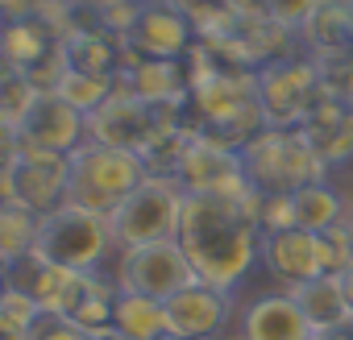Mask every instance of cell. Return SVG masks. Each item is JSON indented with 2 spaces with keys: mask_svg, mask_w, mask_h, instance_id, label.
<instances>
[{
  "mask_svg": "<svg viewBox=\"0 0 353 340\" xmlns=\"http://www.w3.org/2000/svg\"><path fill=\"white\" fill-rule=\"evenodd\" d=\"M262 237L258 191L250 183L225 191H188L179 245L188 249L200 282L237 290L262 262Z\"/></svg>",
  "mask_w": 353,
  "mask_h": 340,
  "instance_id": "6da1fadb",
  "label": "cell"
},
{
  "mask_svg": "<svg viewBox=\"0 0 353 340\" xmlns=\"http://www.w3.org/2000/svg\"><path fill=\"white\" fill-rule=\"evenodd\" d=\"M150 175V162L133 149H117V145H100V141H83L71 153V187L67 200L92 212L112 216Z\"/></svg>",
  "mask_w": 353,
  "mask_h": 340,
  "instance_id": "7a4b0ae2",
  "label": "cell"
},
{
  "mask_svg": "<svg viewBox=\"0 0 353 340\" xmlns=\"http://www.w3.org/2000/svg\"><path fill=\"white\" fill-rule=\"evenodd\" d=\"M241 162H245L250 187L262 195H287L328 175V166L316 158L303 129H262L241 149Z\"/></svg>",
  "mask_w": 353,
  "mask_h": 340,
  "instance_id": "3957f363",
  "label": "cell"
},
{
  "mask_svg": "<svg viewBox=\"0 0 353 340\" xmlns=\"http://www.w3.org/2000/svg\"><path fill=\"white\" fill-rule=\"evenodd\" d=\"M34 253L54 266H67V270H104V262L117 257L112 220L104 212H92V208H79L67 200L42 216Z\"/></svg>",
  "mask_w": 353,
  "mask_h": 340,
  "instance_id": "277c9868",
  "label": "cell"
},
{
  "mask_svg": "<svg viewBox=\"0 0 353 340\" xmlns=\"http://www.w3.org/2000/svg\"><path fill=\"white\" fill-rule=\"evenodd\" d=\"M183 208H188V187L179 183V175H154L150 170L145 183L108 216L117 249L174 241L179 237V224H183Z\"/></svg>",
  "mask_w": 353,
  "mask_h": 340,
  "instance_id": "5b68a950",
  "label": "cell"
},
{
  "mask_svg": "<svg viewBox=\"0 0 353 340\" xmlns=\"http://www.w3.org/2000/svg\"><path fill=\"white\" fill-rule=\"evenodd\" d=\"M336 96L324 79V67L307 54H287V59H274L266 67H258V104L266 112V125L270 129H299L320 100Z\"/></svg>",
  "mask_w": 353,
  "mask_h": 340,
  "instance_id": "8992f818",
  "label": "cell"
},
{
  "mask_svg": "<svg viewBox=\"0 0 353 340\" xmlns=\"http://www.w3.org/2000/svg\"><path fill=\"white\" fill-rule=\"evenodd\" d=\"M67 187H71V153L17 145L9 137L5 170H0V195H5V204H26V208L46 216L59 204H67Z\"/></svg>",
  "mask_w": 353,
  "mask_h": 340,
  "instance_id": "52a82bcc",
  "label": "cell"
},
{
  "mask_svg": "<svg viewBox=\"0 0 353 340\" xmlns=\"http://www.w3.org/2000/svg\"><path fill=\"white\" fill-rule=\"evenodd\" d=\"M108 274H112L117 290H133V295L162 299V303L200 278L192 257H188V249L179 245V237L174 241H154V245H137V249H117Z\"/></svg>",
  "mask_w": 353,
  "mask_h": 340,
  "instance_id": "ba28073f",
  "label": "cell"
},
{
  "mask_svg": "<svg viewBox=\"0 0 353 340\" xmlns=\"http://www.w3.org/2000/svg\"><path fill=\"white\" fill-rule=\"evenodd\" d=\"M88 141L100 145H117V149H133L145 158V149L158 141V116L154 104L137 100L129 87L117 83V92L88 116Z\"/></svg>",
  "mask_w": 353,
  "mask_h": 340,
  "instance_id": "9c48e42d",
  "label": "cell"
},
{
  "mask_svg": "<svg viewBox=\"0 0 353 340\" xmlns=\"http://www.w3.org/2000/svg\"><path fill=\"white\" fill-rule=\"evenodd\" d=\"M166 319L170 336L179 340H225V328L233 319V290L196 278L192 286L166 299Z\"/></svg>",
  "mask_w": 353,
  "mask_h": 340,
  "instance_id": "30bf717a",
  "label": "cell"
},
{
  "mask_svg": "<svg viewBox=\"0 0 353 340\" xmlns=\"http://www.w3.org/2000/svg\"><path fill=\"white\" fill-rule=\"evenodd\" d=\"M17 145H34V149H54V153H75L88 141V116L79 108H71L59 92H42L34 100V108L26 112V120L9 133Z\"/></svg>",
  "mask_w": 353,
  "mask_h": 340,
  "instance_id": "8fae6325",
  "label": "cell"
},
{
  "mask_svg": "<svg viewBox=\"0 0 353 340\" xmlns=\"http://www.w3.org/2000/svg\"><path fill=\"white\" fill-rule=\"evenodd\" d=\"M121 42L141 59H183L196 46V25L170 0H141L137 21Z\"/></svg>",
  "mask_w": 353,
  "mask_h": 340,
  "instance_id": "7c38bea8",
  "label": "cell"
},
{
  "mask_svg": "<svg viewBox=\"0 0 353 340\" xmlns=\"http://www.w3.org/2000/svg\"><path fill=\"white\" fill-rule=\"evenodd\" d=\"M174 175L188 191H225V187H241L250 183L245 179V162H241V149L208 137V133H192Z\"/></svg>",
  "mask_w": 353,
  "mask_h": 340,
  "instance_id": "4fadbf2b",
  "label": "cell"
},
{
  "mask_svg": "<svg viewBox=\"0 0 353 340\" xmlns=\"http://www.w3.org/2000/svg\"><path fill=\"white\" fill-rule=\"evenodd\" d=\"M262 266L270 270V278L291 290L307 278H320L328 274L324 270V253H320V233H307V229H279V233H266L262 237Z\"/></svg>",
  "mask_w": 353,
  "mask_h": 340,
  "instance_id": "5bb4252c",
  "label": "cell"
},
{
  "mask_svg": "<svg viewBox=\"0 0 353 340\" xmlns=\"http://www.w3.org/2000/svg\"><path fill=\"white\" fill-rule=\"evenodd\" d=\"M237 336L241 340H312L316 328L307 323V315L291 290H266L241 307Z\"/></svg>",
  "mask_w": 353,
  "mask_h": 340,
  "instance_id": "9a60e30c",
  "label": "cell"
},
{
  "mask_svg": "<svg viewBox=\"0 0 353 340\" xmlns=\"http://www.w3.org/2000/svg\"><path fill=\"white\" fill-rule=\"evenodd\" d=\"M121 87H129L145 104H166V100H188L192 96V75L179 59H133L117 75Z\"/></svg>",
  "mask_w": 353,
  "mask_h": 340,
  "instance_id": "2e32d148",
  "label": "cell"
},
{
  "mask_svg": "<svg viewBox=\"0 0 353 340\" xmlns=\"http://www.w3.org/2000/svg\"><path fill=\"white\" fill-rule=\"evenodd\" d=\"M291 295H295V303L303 307V315H307V323L316 328V336L353 323V307H349V295H345V286H341V274L307 278V282L291 286Z\"/></svg>",
  "mask_w": 353,
  "mask_h": 340,
  "instance_id": "e0dca14e",
  "label": "cell"
},
{
  "mask_svg": "<svg viewBox=\"0 0 353 340\" xmlns=\"http://www.w3.org/2000/svg\"><path fill=\"white\" fill-rule=\"evenodd\" d=\"M299 42L312 50L316 63H332L353 54V9L336 5V0H324L320 13L299 30Z\"/></svg>",
  "mask_w": 353,
  "mask_h": 340,
  "instance_id": "ac0fdd59",
  "label": "cell"
},
{
  "mask_svg": "<svg viewBox=\"0 0 353 340\" xmlns=\"http://www.w3.org/2000/svg\"><path fill=\"white\" fill-rule=\"evenodd\" d=\"M63 63L88 75H108L117 79L125 71L121 63V38L108 30H71L63 34Z\"/></svg>",
  "mask_w": 353,
  "mask_h": 340,
  "instance_id": "d6986e66",
  "label": "cell"
},
{
  "mask_svg": "<svg viewBox=\"0 0 353 340\" xmlns=\"http://www.w3.org/2000/svg\"><path fill=\"white\" fill-rule=\"evenodd\" d=\"M112 328H117L125 340H166V336H170L166 303H162V299L133 295V290H117Z\"/></svg>",
  "mask_w": 353,
  "mask_h": 340,
  "instance_id": "ffe728a7",
  "label": "cell"
},
{
  "mask_svg": "<svg viewBox=\"0 0 353 340\" xmlns=\"http://www.w3.org/2000/svg\"><path fill=\"white\" fill-rule=\"evenodd\" d=\"M291 200H295V229H307V233H324V229L349 220V208H353V195L336 191L324 179L291 191Z\"/></svg>",
  "mask_w": 353,
  "mask_h": 340,
  "instance_id": "44dd1931",
  "label": "cell"
},
{
  "mask_svg": "<svg viewBox=\"0 0 353 340\" xmlns=\"http://www.w3.org/2000/svg\"><path fill=\"white\" fill-rule=\"evenodd\" d=\"M38 229H42V212L26 204H0V266L9 270L21 257H30L38 245Z\"/></svg>",
  "mask_w": 353,
  "mask_h": 340,
  "instance_id": "7402d4cb",
  "label": "cell"
},
{
  "mask_svg": "<svg viewBox=\"0 0 353 340\" xmlns=\"http://www.w3.org/2000/svg\"><path fill=\"white\" fill-rule=\"evenodd\" d=\"M50 92H59V96H63L71 108H79L83 116H92V112L117 92V79H108V75H88V71H75V67H63Z\"/></svg>",
  "mask_w": 353,
  "mask_h": 340,
  "instance_id": "603a6c76",
  "label": "cell"
},
{
  "mask_svg": "<svg viewBox=\"0 0 353 340\" xmlns=\"http://www.w3.org/2000/svg\"><path fill=\"white\" fill-rule=\"evenodd\" d=\"M38 96H42V87L34 83V75H26L17 67L5 71V87H0V120H5V133H13L26 120V112L34 108Z\"/></svg>",
  "mask_w": 353,
  "mask_h": 340,
  "instance_id": "cb8c5ba5",
  "label": "cell"
},
{
  "mask_svg": "<svg viewBox=\"0 0 353 340\" xmlns=\"http://www.w3.org/2000/svg\"><path fill=\"white\" fill-rule=\"evenodd\" d=\"M320 253H324V270L328 274H345L349 262H353V224L341 220L332 229L320 233Z\"/></svg>",
  "mask_w": 353,
  "mask_h": 340,
  "instance_id": "d4e9b609",
  "label": "cell"
},
{
  "mask_svg": "<svg viewBox=\"0 0 353 340\" xmlns=\"http://www.w3.org/2000/svg\"><path fill=\"white\" fill-rule=\"evenodd\" d=\"M26 340H96V336L83 323H75L67 311H42L26 332Z\"/></svg>",
  "mask_w": 353,
  "mask_h": 340,
  "instance_id": "484cf974",
  "label": "cell"
},
{
  "mask_svg": "<svg viewBox=\"0 0 353 340\" xmlns=\"http://www.w3.org/2000/svg\"><path fill=\"white\" fill-rule=\"evenodd\" d=\"M324 0H262V13L287 30H303L316 13H320Z\"/></svg>",
  "mask_w": 353,
  "mask_h": 340,
  "instance_id": "4316f807",
  "label": "cell"
},
{
  "mask_svg": "<svg viewBox=\"0 0 353 340\" xmlns=\"http://www.w3.org/2000/svg\"><path fill=\"white\" fill-rule=\"evenodd\" d=\"M341 286H345V295H349V307H353V262H349V270L341 274Z\"/></svg>",
  "mask_w": 353,
  "mask_h": 340,
  "instance_id": "83f0119b",
  "label": "cell"
},
{
  "mask_svg": "<svg viewBox=\"0 0 353 340\" xmlns=\"http://www.w3.org/2000/svg\"><path fill=\"white\" fill-rule=\"evenodd\" d=\"M96 340H125V336L117 328H104V332H96Z\"/></svg>",
  "mask_w": 353,
  "mask_h": 340,
  "instance_id": "f1b7e54d",
  "label": "cell"
},
{
  "mask_svg": "<svg viewBox=\"0 0 353 340\" xmlns=\"http://www.w3.org/2000/svg\"><path fill=\"white\" fill-rule=\"evenodd\" d=\"M341 100H345V112H349V120H353V92H349V96H341Z\"/></svg>",
  "mask_w": 353,
  "mask_h": 340,
  "instance_id": "f546056e",
  "label": "cell"
},
{
  "mask_svg": "<svg viewBox=\"0 0 353 340\" xmlns=\"http://www.w3.org/2000/svg\"><path fill=\"white\" fill-rule=\"evenodd\" d=\"M336 5H349V9H353V0H336Z\"/></svg>",
  "mask_w": 353,
  "mask_h": 340,
  "instance_id": "4dcf8cb0",
  "label": "cell"
},
{
  "mask_svg": "<svg viewBox=\"0 0 353 340\" xmlns=\"http://www.w3.org/2000/svg\"><path fill=\"white\" fill-rule=\"evenodd\" d=\"M349 224H353V208H349Z\"/></svg>",
  "mask_w": 353,
  "mask_h": 340,
  "instance_id": "1f68e13d",
  "label": "cell"
},
{
  "mask_svg": "<svg viewBox=\"0 0 353 340\" xmlns=\"http://www.w3.org/2000/svg\"><path fill=\"white\" fill-rule=\"evenodd\" d=\"M166 340H179V336H166Z\"/></svg>",
  "mask_w": 353,
  "mask_h": 340,
  "instance_id": "d6a6232c",
  "label": "cell"
},
{
  "mask_svg": "<svg viewBox=\"0 0 353 340\" xmlns=\"http://www.w3.org/2000/svg\"><path fill=\"white\" fill-rule=\"evenodd\" d=\"M312 340H324V336H312Z\"/></svg>",
  "mask_w": 353,
  "mask_h": 340,
  "instance_id": "836d02e7",
  "label": "cell"
},
{
  "mask_svg": "<svg viewBox=\"0 0 353 340\" xmlns=\"http://www.w3.org/2000/svg\"><path fill=\"white\" fill-rule=\"evenodd\" d=\"M349 328H353V323H349Z\"/></svg>",
  "mask_w": 353,
  "mask_h": 340,
  "instance_id": "e575fe53",
  "label": "cell"
},
{
  "mask_svg": "<svg viewBox=\"0 0 353 340\" xmlns=\"http://www.w3.org/2000/svg\"><path fill=\"white\" fill-rule=\"evenodd\" d=\"M237 340H241V336H237Z\"/></svg>",
  "mask_w": 353,
  "mask_h": 340,
  "instance_id": "d590c367",
  "label": "cell"
}]
</instances>
